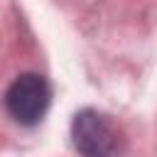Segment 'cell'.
Returning a JSON list of instances; mask_svg holds the SVG:
<instances>
[{
    "label": "cell",
    "instance_id": "6da1fadb",
    "mask_svg": "<svg viewBox=\"0 0 157 157\" xmlns=\"http://www.w3.org/2000/svg\"><path fill=\"white\" fill-rule=\"evenodd\" d=\"M71 140L83 157H113L120 150L118 125L93 108H83L74 115Z\"/></svg>",
    "mask_w": 157,
    "mask_h": 157
},
{
    "label": "cell",
    "instance_id": "7a4b0ae2",
    "mask_svg": "<svg viewBox=\"0 0 157 157\" xmlns=\"http://www.w3.org/2000/svg\"><path fill=\"white\" fill-rule=\"evenodd\" d=\"M52 103V88L39 74L17 76L5 91V108L20 125H37Z\"/></svg>",
    "mask_w": 157,
    "mask_h": 157
}]
</instances>
